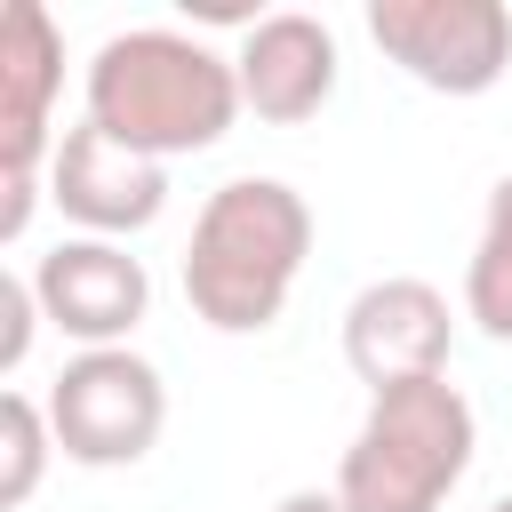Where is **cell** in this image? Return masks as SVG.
Returning <instances> with one entry per match:
<instances>
[{
    "mask_svg": "<svg viewBox=\"0 0 512 512\" xmlns=\"http://www.w3.org/2000/svg\"><path fill=\"white\" fill-rule=\"evenodd\" d=\"M32 296L56 336H72L80 352H112L152 312V272L120 240H56L32 264Z\"/></svg>",
    "mask_w": 512,
    "mask_h": 512,
    "instance_id": "obj_7",
    "label": "cell"
},
{
    "mask_svg": "<svg viewBox=\"0 0 512 512\" xmlns=\"http://www.w3.org/2000/svg\"><path fill=\"white\" fill-rule=\"evenodd\" d=\"M56 88H64V32L40 0H8L0 16V240H24L32 200H40V168L56 160L48 120H56Z\"/></svg>",
    "mask_w": 512,
    "mask_h": 512,
    "instance_id": "obj_5",
    "label": "cell"
},
{
    "mask_svg": "<svg viewBox=\"0 0 512 512\" xmlns=\"http://www.w3.org/2000/svg\"><path fill=\"white\" fill-rule=\"evenodd\" d=\"M312 256V208L280 176H232L200 200L184 248V304L216 336H256L288 312V288Z\"/></svg>",
    "mask_w": 512,
    "mask_h": 512,
    "instance_id": "obj_2",
    "label": "cell"
},
{
    "mask_svg": "<svg viewBox=\"0 0 512 512\" xmlns=\"http://www.w3.org/2000/svg\"><path fill=\"white\" fill-rule=\"evenodd\" d=\"M232 72H240V104L256 120L296 128L336 96V32L320 16H304V8H272V16H256L240 32Z\"/></svg>",
    "mask_w": 512,
    "mask_h": 512,
    "instance_id": "obj_10",
    "label": "cell"
},
{
    "mask_svg": "<svg viewBox=\"0 0 512 512\" xmlns=\"http://www.w3.org/2000/svg\"><path fill=\"white\" fill-rule=\"evenodd\" d=\"M464 320L488 344H512V176L488 184V216H480V240L464 264Z\"/></svg>",
    "mask_w": 512,
    "mask_h": 512,
    "instance_id": "obj_11",
    "label": "cell"
},
{
    "mask_svg": "<svg viewBox=\"0 0 512 512\" xmlns=\"http://www.w3.org/2000/svg\"><path fill=\"white\" fill-rule=\"evenodd\" d=\"M488 512H512V496H504V504H488Z\"/></svg>",
    "mask_w": 512,
    "mask_h": 512,
    "instance_id": "obj_15",
    "label": "cell"
},
{
    "mask_svg": "<svg viewBox=\"0 0 512 512\" xmlns=\"http://www.w3.org/2000/svg\"><path fill=\"white\" fill-rule=\"evenodd\" d=\"M56 456V432H48V400L32 392H0V504H24L40 488Z\"/></svg>",
    "mask_w": 512,
    "mask_h": 512,
    "instance_id": "obj_12",
    "label": "cell"
},
{
    "mask_svg": "<svg viewBox=\"0 0 512 512\" xmlns=\"http://www.w3.org/2000/svg\"><path fill=\"white\" fill-rule=\"evenodd\" d=\"M472 448H480V424L448 376L368 392V416L336 464V496L344 512H440L472 472Z\"/></svg>",
    "mask_w": 512,
    "mask_h": 512,
    "instance_id": "obj_3",
    "label": "cell"
},
{
    "mask_svg": "<svg viewBox=\"0 0 512 512\" xmlns=\"http://www.w3.org/2000/svg\"><path fill=\"white\" fill-rule=\"evenodd\" d=\"M272 512H344V496H336V488H288Z\"/></svg>",
    "mask_w": 512,
    "mask_h": 512,
    "instance_id": "obj_14",
    "label": "cell"
},
{
    "mask_svg": "<svg viewBox=\"0 0 512 512\" xmlns=\"http://www.w3.org/2000/svg\"><path fill=\"white\" fill-rule=\"evenodd\" d=\"M240 112L248 104H240L232 56H216L192 32L136 24V32H112L88 56V120L104 136H120L128 152L160 160V168L184 160V152H208Z\"/></svg>",
    "mask_w": 512,
    "mask_h": 512,
    "instance_id": "obj_1",
    "label": "cell"
},
{
    "mask_svg": "<svg viewBox=\"0 0 512 512\" xmlns=\"http://www.w3.org/2000/svg\"><path fill=\"white\" fill-rule=\"evenodd\" d=\"M368 40L432 96H488L512 64L504 0H368Z\"/></svg>",
    "mask_w": 512,
    "mask_h": 512,
    "instance_id": "obj_6",
    "label": "cell"
},
{
    "mask_svg": "<svg viewBox=\"0 0 512 512\" xmlns=\"http://www.w3.org/2000/svg\"><path fill=\"white\" fill-rule=\"evenodd\" d=\"M48 200L80 224V240H120V232H144V224L168 208V168L144 160V152H128V144L104 136L96 120H80V128L56 136Z\"/></svg>",
    "mask_w": 512,
    "mask_h": 512,
    "instance_id": "obj_9",
    "label": "cell"
},
{
    "mask_svg": "<svg viewBox=\"0 0 512 512\" xmlns=\"http://www.w3.org/2000/svg\"><path fill=\"white\" fill-rule=\"evenodd\" d=\"M448 344H456V312L416 272L368 280L344 304V360H352V376L368 392H392V384H416V376H448Z\"/></svg>",
    "mask_w": 512,
    "mask_h": 512,
    "instance_id": "obj_8",
    "label": "cell"
},
{
    "mask_svg": "<svg viewBox=\"0 0 512 512\" xmlns=\"http://www.w3.org/2000/svg\"><path fill=\"white\" fill-rule=\"evenodd\" d=\"M32 328H40L32 272H0V368H8V376L24 368V352H32Z\"/></svg>",
    "mask_w": 512,
    "mask_h": 512,
    "instance_id": "obj_13",
    "label": "cell"
},
{
    "mask_svg": "<svg viewBox=\"0 0 512 512\" xmlns=\"http://www.w3.org/2000/svg\"><path fill=\"white\" fill-rule=\"evenodd\" d=\"M160 424H168V384L128 344L72 352L64 376L48 384V432H56V456L64 464H88V472L144 464L152 440H160Z\"/></svg>",
    "mask_w": 512,
    "mask_h": 512,
    "instance_id": "obj_4",
    "label": "cell"
}]
</instances>
